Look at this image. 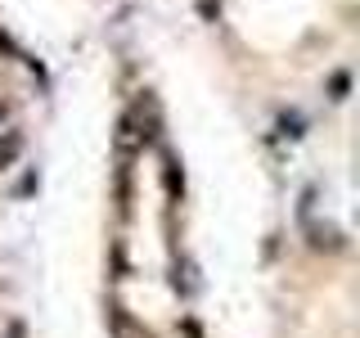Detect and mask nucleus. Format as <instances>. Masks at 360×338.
I'll use <instances>...</instances> for the list:
<instances>
[{
    "label": "nucleus",
    "instance_id": "1",
    "mask_svg": "<svg viewBox=\"0 0 360 338\" xmlns=\"http://www.w3.org/2000/svg\"><path fill=\"white\" fill-rule=\"evenodd\" d=\"M108 330H112V338H153L127 307H117V302L108 307Z\"/></svg>",
    "mask_w": 360,
    "mask_h": 338
},
{
    "label": "nucleus",
    "instance_id": "2",
    "mask_svg": "<svg viewBox=\"0 0 360 338\" xmlns=\"http://www.w3.org/2000/svg\"><path fill=\"white\" fill-rule=\"evenodd\" d=\"M18 149H22V140H18V135H9V140L0 144V167H9V163H14Z\"/></svg>",
    "mask_w": 360,
    "mask_h": 338
}]
</instances>
